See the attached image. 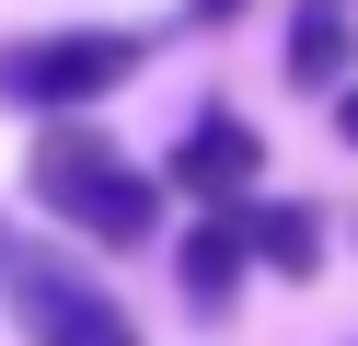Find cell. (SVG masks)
<instances>
[{"instance_id":"cell-3","label":"cell","mask_w":358,"mask_h":346,"mask_svg":"<svg viewBox=\"0 0 358 346\" xmlns=\"http://www.w3.org/2000/svg\"><path fill=\"white\" fill-rule=\"evenodd\" d=\"M139 69V35H24L0 46V104H35V115H81Z\"/></svg>"},{"instance_id":"cell-4","label":"cell","mask_w":358,"mask_h":346,"mask_svg":"<svg viewBox=\"0 0 358 346\" xmlns=\"http://www.w3.org/2000/svg\"><path fill=\"white\" fill-rule=\"evenodd\" d=\"M266 161V138L243 127V115H196V138H173V185L185 196H243Z\"/></svg>"},{"instance_id":"cell-2","label":"cell","mask_w":358,"mask_h":346,"mask_svg":"<svg viewBox=\"0 0 358 346\" xmlns=\"http://www.w3.org/2000/svg\"><path fill=\"white\" fill-rule=\"evenodd\" d=\"M0 300H12V323H24L35 346H139L127 300L104 289V277H81V254L35 243V231H12V219H0Z\"/></svg>"},{"instance_id":"cell-7","label":"cell","mask_w":358,"mask_h":346,"mask_svg":"<svg viewBox=\"0 0 358 346\" xmlns=\"http://www.w3.org/2000/svg\"><path fill=\"white\" fill-rule=\"evenodd\" d=\"M347 69H358V0H301V23H289V81L335 92Z\"/></svg>"},{"instance_id":"cell-8","label":"cell","mask_w":358,"mask_h":346,"mask_svg":"<svg viewBox=\"0 0 358 346\" xmlns=\"http://www.w3.org/2000/svg\"><path fill=\"white\" fill-rule=\"evenodd\" d=\"M335 127H347V150H358V81H335Z\"/></svg>"},{"instance_id":"cell-9","label":"cell","mask_w":358,"mask_h":346,"mask_svg":"<svg viewBox=\"0 0 358 346\" xmlns=\"http://www.w3.org/2000/svg\"><path fill=\"white\" fill-rule=\"evenodd\" d=\"M196 12H208V23H231V12H243V0H196Z\"/></svg>"},{"instance_id":"cell-1","label":"cell","mask_w":358,"mask_h":346,"mask_svg":"<svg viewBox=\"0 0 358 346\" xmlns=\"http://www.w3.org/2000/svg\"><path fill=\"white\" fill-rule=\"evenodd\" d=\"M24 173H35V196H47L70 231H93L104 254H139L150 231H162V185H150V173H127V161H116V138H104V127H81V115H58V127L35 138V161H24Z\"/></svg>"},{"instance_id":"cell-6","label":"cell","mask_w":358,"mask_h":346,"mask_svg":"<svg viewBox=\"0 0 358 346\" xmlns=\"http://www.w3.org/2000/svg\"><path fill=\"white\" fill-rule=\"evenodd\" d=\"M231 219H243V254H255L266 277H312V266H324V208L266 196V208H231Z\"/></svg>"},{"instance_id":"cell-5","label":"cell","mask_w":358,"mask_h":346,"mask_svg":"<svg viewBox=\"0 0 358 346\" xmlns=\"http://www.w3.org/2000/svg\"><path fill=\"white\" fill-rule=\"evenodd\" d=\"M243 266H255V254H243V219H231V208H220V219H196L185 243H173V289H185L196 312H231Z\"/></svg>"}]
</instances>
